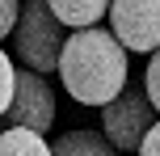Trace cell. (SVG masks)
Listing matches in <instances>:
<instances>
[{
    "label": "cell",
    "mask_w": 160,
    "mask_h": 156,
    "mask_svg": "<svg viewBox=\"0 0 160 156\" xmlns=\"http://www.w3.org/2000/svg\"><path fill=\"white\" fill-rule=\"evenodd\" d=\"M131 51L101 25H84V30H68L63 51H59L55 76L68 89V97L80 106H97L114 101L131 80Z\"/></svg>",
    "instance_id": "cell-1"
},
{
    "label": "cell",
    "mask_w": 160,
    "mask_h": 156,
    "mask_svg": "<svg viewBox=\"0 0 160 156\" xmlns=\"http://www.w3.org/2000/svg\"><path fill=\"white\" fill-rule=\"evenodd\" d=\"M13 55L21 59L30 72H42L51 76L59 63V51H63V21L51 13L47 0H25L21 13H17V25H13Z\"/></svg>",
    "instance_id": "cell-2"
},
{
    "label": "cell",
    "mask_w": 160,
    "mask_h": 156,
    "mask_svg": "<svg viewBox=\"0 0 160 156\" xmlns=\"http://www.w3.org/2000/svg\"><path fill=\"white\" fill-rule=\"evenodd\" d=\"M156 118H160V114L152 110L143 84L127 80V89H122L114 101L101 106V135H105L118 152H135L139 143H143V135L152 131Z\"/></svg>",
    "instance_id": "cell-3"
},
{
    "label": "cell",
    "mask_w": 160,
    "mask_h": 156,
    "mask_svg": "<svg viewBox=\"0 0 160 156\" xmlns=\"http://www.w3.org/2000/svg\"><path fill=\"white\" fill-rule=\"evenodd\" d=\"M110 34L135 55L160 47V0H110Z\"/></svg>",
    "instance_id": "cell-4"
},
{
    "label": "cell",
    "mask_w": 160,
    "mask_h": 156,
    "mask_svg": "<svg viewBox=\"0 0 160 156\" xmlns=\"http://www.w3.org/2000/svg\"><path fill=\"white\" fill-rule=\"evenodd\" d=\"M55 93H51L47 76L42 72H17V84H13V101H8V110L0 118H4L8 127H30V131H42L47 135L51 127H55Z\"/></svg>",
    "instance_id": "cell-5"
},
{
    "label": "cell",
    "mask_w": 160,
    "mask_h": 156,
    "mask_svg": "<svg viewBox=\"0 0 160 156\" xmlns=\"http://www.w3.org/2000/svg\"><path fill=\"white\" fill-rule=\"evenodd\" d=\"M51 13L63 21V30H84V25H101L110 13V0H47Z\"/></svg>",
    "instance_id": "cell-6"
},
{
    "label": "cell",
    "mask_w": 160,
    "mask_h": 156,
    "mask_svg": "<svg viewBox=\"0 0 160 156\" xmlns=\"http://www.w3.org/2000/svg\"><path fill=\"white\" fill-rule=\"evenodd\" d=\"M0 156H55V143L30 127H4L0 131Z\"/></svg>",
    "instance_id": "cell-7"
},
{
    "label": "cell",
    "mask_w": 160,
    "mask_h": 156,
    "mask_svg": "<svg viewBox=\"0 0 160 156\" xmlns=\"http://www.w3.org/2000/svg\"><path fill=\"white\" fill-rule=\"evenodd\" d=\"M55 156H122V152L101 131H84L80 127V131H68L55 139Z\"/></svg>",
    "instance_id": "cell-8"
},
{
    "label": "cell",
    "mask_w": 160,
    "mask_h": 156,
    "mask_svg": "<svg viewBox=\"0 0 160 156\" xmlns=\"http://www.w3.org/2000/svg\"><path fill=\"white\" fill-rule=\"evenodd\" d=\"M143 93H148V101H152V110L160 114V47L152 51V59H148V72H143Z\"/></svg>",
    "instance_id": "cell-9"
},
{
    "label": "cell",
    "mask_w": 160,
    "mask_h": 156,
    "mask_svg": "<svg viewBox=\"0 0 160 156\" xmlns=\"http://www.w3.org/2000/svg\"><path fill=\"white\" fill-rule=\"evenodd\" d=\"M13 84H17V68H13V59H8V51H0V114H4L8 101H13Z\"/></svg>",
    "instance_id": "cell-10"
},
{
    "label": "cell",
    "mask_w": 160,
    "mask_h": 156,
    "mask_svg": "<svg viewBox=\"0 0 160 156\" xmlns=\"http://www.w3.org/2000/svg\"><path fill=\"white\" fill-rule=\"evenodd\" d=\"M17 13H21V0H0V42H4L8 34H13Z\"/></svg>",
    "instance_id": "cell-11"
},
{
    "label": "cell",
    "mask_w": 160,
    "mask_h": 156,
    "mask_svg": "<svg viewBox=\"0 0 160 156\" xmlns=\"http://www.w3.org/2000/svg\"><path fill=\"white\" fill-rule=\"evenodd\" d=\"M135 156H160V118L152 123V131L143 135V143L135 148Z\"/></svg>",
    "instance_id": "cell-12"
}]
</instances>
